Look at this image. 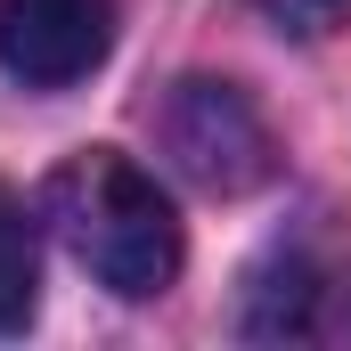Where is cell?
<instances>
[{
    "label": "cell",
    "mask_w": 351,
    "mask_h": 351,
    "mask_svg": "<svg viewBox=\"0 0 351 351\" xmlns=\"http://www.w3.org/2000/svg\"><path fill=\"white\" fill-rule=\"evenodd\" d=\"M278 33H294V41H319V33H335L351 25V0H254Z\"/></svg>",
    "instance_id": "obj_6"
},
{
    "label": "cell",
    "mask_w": 351,
    "mask_h": 351,
    "mask_svg": "<svg viewBox=\"0 0 351 351\" xmlns=\"http://www.w3.org/2000/svg\"><path fill=\"white\" fill-rule=\"evenodd\" d=\"M335 278L319 262H302V254H286V262H269L254 278V294H245V335H269V343H302V335H327L335 327Z\"/></svg>",
    "instance_id": "obj_4"
},
{
    "label": "cell",
    "mask_w": 351,
    "mask_h": 351,
    "mask_svg": "<svg viewBox=\"0 0 351 351\" xmlns=\"http://www.w3.org/2000/svg\"><path fill=\"white\" fill-rule=\"evenodd\" d=\"M41 221L58 229V245L123 302H147L180 278V213L156 180L139 172L123 147H82L66 156L41 188Z\"/></svg>",
    "instance_id": "obj_1"
},
{
    "label": "cell",
    "mask_w": 351,
    "mask_h": 351,
    "mask_svg": "<svg viewBox=\"0 0 351 351\" xmlns=\"http://www.w3.org/2000/svg\"><path fill=\"white\" fill-rule=\"evenodd\" d=\"M41 311V237H33V213L16 188H0V335L33 327Z\"/></svg>",
    "instance_id": "obj_5"
},
{
    "label": "cell",
    "mask_w": 351,
    "mask_h": 351,
    "mask_svg": "<svg viewBox=\"0 0 351 351\" xmlns=\"http://www.w3.org/2000/svg\"><path fill=\"white\" fill-rule=\"evenodd\" d=\"M156 147L172 156L180 180H196L204 196H245L278 172V139H269L262 106L237 82H213V74H188L164 90L156 106Z\"/></svg>",
    "instance_id": "obj_2"
},
{
    "label": "cell",
    "mask_w": 351,
    "mask_h": 351,
    "mask_svg": "<svg viewBox=\"0 0 351 351\" xmlns=\"http://www.w3.org/2000/svg\"><path fill=\"white\" fill-rule=\"evenodd\" d=\"M114 49V0H0V66L25 90H66Z\"/></svg>",
    "instance_id": "obj_3"
}]
</instances>
